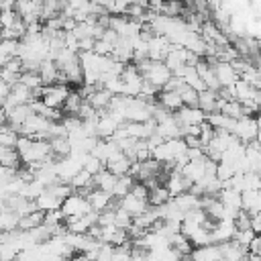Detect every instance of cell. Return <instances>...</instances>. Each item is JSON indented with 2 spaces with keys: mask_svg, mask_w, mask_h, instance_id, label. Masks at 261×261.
I'll use <instances>...</instances> for the list:
<instances>
[{
  "mask_svg": "<svg viewBox=\"0 0 261 261\" xmlns=\"http://www.w3.org/2000/svg\"><path fill=\"white\" fill-rule=\"evenodd\" d=\"M212 139H214V128H212V126L208 124V120H206V122L200 124V143H202V147H206Z\"/></svg>",
  "mask_w": 261,
  "mask_h": 261,
  "instance_id": "b9f144b4",
  "label": "cell"
},
{
  "mask_svg": "<svg viewBox=\"0 0 261 261\" xmlns=\"http://www.w3.org/2000/svg\"><path fill=\"white\" fill-rule=\"evenodd\" d=\"M194 261H222V253L218 245H206V247H196L192 251Z\"/></svg>",
  "mask_w": 261,
  "mask_h": 261,
  "instance_id": "44dd1931",
  "label": "cell"
},
{
  "mask_svg": "<svg viewBox=\"0 0 261 261\" xmlns=\"http://www.w3.org/2000/svg\"><path fill=\"white\" fill-rule=\"evenodd\" d=\"M86 100L77 94V92H71L69 96H67V100H65V104H63V112H65V116H77V112H80V108H82V104H84Z\"/></svg>",
  "mask_w": 261,
  "mask_h": 261,
  "instance_id": "d6a6232c",
  "label": "cell"
},
{
  "mask_svg": "<svg viewBox=\"0 0 261 261\" xmlns=\"http://www.w3.org/2000/svg\"><path fill=\"white\" fill-rule=\"evenodd\" d=\"M0 41H2V29H0Z\"/></svg>",
  "mask_w": 261,
  "mask_h": 261,
  "instance_id": "f907efd6",
  "label": "cell"
},
{
  "mask_svg": "<svg viewBox=\"0 0 261 261\" xmlns=\"http://www.w3.org/2000/svg\"><path fill=\"white\" fill-rule=\"evenodd\" d=\"M216 102H218V92H212V90H204L198 94V108L208 116V114H214L218 112L216 108Z\"/></svg>",
  "mask_w": 261,
  "mask_h": 261,
  "instance_id": "7402d4cb",
  "label": "cell"
},
{
  "mask_svg": "<svg viewBox=\"0 0 261 261\" xmlns=\"http://www.w3.org/2000/svg\"><path fill=\"white\" fill-rule=\"evenodd\" d=\"M163 63L175 75L177 71H181L188 65V49L181 47V45H171V49H169V53H167V57H165Z\"/></svg>",
  "mask_w": 261,
  "mask_h": 261,
  "instance_id": "9c48e42d",
  "label": "cell"
},
{
  "mask_svg": "<svg viewBox=\"0 0 261 261\" xmlns=\"http://www.w3.org/2000/svg\"><path fill=\"white\" fill-rule=\"evenodd\" d=\"M196 71H198L200 80L204 82V86L208 90H212V92H218L220 90V84H218V77L214 73V65L212 63H208L206 59H200V63L196 65Z\"/></svg>",
  "mask_w": 261,
  "mask_h": 261,
  "instance_id": "4fadbf2b",
  "label": "cell"
},
{
  "mask_svg": "<svg viewBox=\"0 0 261 261\" xmlns=\"http://www.w3.org/2000/svg\"><path fill=\"white\" fill-rule=\"evenodd\" d=\"M118 208H122L124 212H128L133 218H137V216H141L143 212L149 210V204H147V200H139L133 194H128V196H124V198L118 200Z\"/></svg>",
  "mask_w": 261,
  "mask_h": 261,
  "instance_id": "e0dca14e",
  "label": "cell"
},
{
  "mask_svg": "<svg viewBox=\"0 0 261 261\" xmlns=\"http://www.w3.org/2000/svg\"><path fill=\"white\" fill-rule=\"evenodd\" d=\"M61 212H63L65 218H71V216H77V218H80V216L90 214V212H92V206H90V202H88L86 196H82V194H71L69 198L63 200Z\"/></svg>",
  "mask_w": 261,
  "mask_h": 261,
  "instance_id": "3957f363",
  "label": "cell"
},
{
  "mask_svg": "<svg viewBox=\"0 0 261 261\" xmlns=\"http://www.w3.org/2000/svg\"><path fill=\"white\" fill-rule=\"evenodd\" d=\"M243 210L251 216L261 212V192H243Z\"/></svg>",
  "mask_w": 261,
  "mask_h": 261,
  "instance_id": "83f0119b",
  "label": "cell"
},
{
  "mask_svg": "<svg viewBox=\"0 0 261 261\" xmlns=\"http://www.w3.org/2000/svg\"><path fill=\"white\" fill-rule=\"evenodd\" d=\"M39 75H41L43 86L59 84V69H57V63H55V61L45 59V61L39 65Z\"/></svg>",
  "mask_w": 261,
  "mask_h": 261,
  "instance_id": "ffe728a7",
  "label": "cell"
},
{
  "mask_svg": "<svg viewBox=\"0 0 261 261\" xmlns=\"http://www.w3.org/2000/svg\"><path fill=\"white\" fill-rule=\"evenodd\" d=\"M214 73L218 77L220 88H232L241 80L239 73L234 71V67L230 63H214Z\"/></svg>",
  "mask_w": 261,
  "mask_h": 261,
  "instance_id": "5bb4252c",
  "label": "cell"
},
{
  "mask_svg": "<svg viewBox=\"0 0 261 261\" xmlns=\"http://www.w3.org/2000/svg\"><path fill=\"white\" fill-rule=\"evenodd\" d=\"M35 204H37V210H41V212H55V210H61V206H63V200H59L57 196H53L49 190H45L37 200H35Z\"/></svg>",
  "mask_w": 261,
  "mask_h": 261,
  "instance_id": "d6986e66",
  "label": "cell"
},
{
  "mask_svg": "<svg viewBox=\"0 0 261 261\" xmlns=\"http://www.w3.org/2000/svg\"><path fill=\"white\" fill-rule=\"evenodd\" d=\"M169 200H171V196H169V192H167V188H165L163 184H159V186H155V188L149 190L147 204H149L151 208H159V206H163V204L169 202Z\"/></svg>",
  "mask_w": 261,
  "mask_h": 261,
  "instance_id": "484cf974",
  "label": "cell"
},
{
  "mask_svg": "<svg viewBox=\"0 0 261 261\" xmlns=\"http://www.w3.org/2000/svg\"><path fill=\"white\" fill-rule=\"evenodd\" d=\"M171 77H173V73L167 69V65H165L163 61H151L149 69L143 73V80L151 82V84H153V86H157L159 90H163Z\"/></svg>",
  "mask_w": 261,
  "mask_h": 261,
  "instance_id": "5b68a950",
  "label": "cell"
},
{
  "mask_svg": "<svg viewBox=\"0 0 261 261\" xmlns=\"http://www.w3.org/2000/svg\"><path fill=\"white\" fill-rule=\"evenodd\" d=\"M118 126H120V124H118L106 110H102V112H100V118H98V126H96V137L102 139V141H108V139L114 137V133L118 130Z\"/></svg>",
  "mask_w": 261,
  "mask_h": 261,
  "instance_id": "7c38bea8",
  "label": "cell"
},
{
  "mask_svg": "<svg viewBox=\"0 0 261 261\" xmlns=\"http://www.w3.org/2000/svg\"><path fill=\"white\" fill-rule=\"evenodd\" d=\"M43 224H45V212L37 210V212H31V214H27V216H20V220H18V230L31 232V230H35V228H39V226H43Z\"/></svg>",
  "mask_w": 261,
  "mask_h": 261,
  "instance_id": "603a6c76",
  "label": "cell"
},
{
  "mask_svg": "<svg viewBox=\"0 0 261 261\" xmlns=\"http://www.w3.org/2000/svg\"><path fill=\"white\" fill-rule=\"evenodd\" d=\"M130 194H133L135 198H139V200H147V198H149V188H147L143 181H137L135 188L130 190Z\"/></svg>",
  "mask_w": 261,
  "mask_h": 261,
  "instance_id": "f6af8a7d",
  "label": "cell"
},
{
  "mask_svg": "<svg viewBox=\"0 0 261 261\" xmlns=\"http://www.w3.org/2000/svg\"><path fill=\"white\" fill-rule=\"evenodd\" d=\"M175 120H177V124H179V128H188V126H200L202 122H206V114L200 110V108H188V106H184V108H179L175 114Z\"/></svg>",
  "mask_w": 261,
  "mask_h": 261,
  "instance_id": "52a82bcc",
  "label": "cell"
},
{
  "mask_svg": "<svg viewBox=\"0 0 261 261\" xmlns=\"http://www.w3.org/2000/svg\"><path fill=\"white\" fill-rule=\"evenodd\" d=\"M16 153H18V157H20V161L24 165L47 161V159L55 157L53 151H51V143L49 141H35V139H29V137H18Z\"/></svg>",
  "mask_w": 261,
  "mask_h": 261,
  "instance_id": "6da1fadb",
  "label": "cell"
},
{
  "mask_svg": "<svg viewBox=\"0 0 261 261\" xmlns=\"http://www.w3.org/2000/svg\"><path fill=\"white\" fill-rule=\"evenodd\" d=\"M114 249H116V247L102 243V245H100V251H98V259H96V261H112V257H114Z\"/></svg>",
  "mask_w": 261,
  "mask_h": 261,
  "instance_id": "ee69618b",
  "label": "cell"
},
{
  "mask_svg": "<svg viewBox=\"0 0 261 261\" xmlns=\"http://www.w3.org/2000/svg\"><path fill=\"white\" fill-rule=\"evenodd\" d=\"M234 226H237V230H251V214L241 210L234 218Z\"/></svg>",
  "mask_w": 261,
  "mask_h": 261,
  "instance_id": "ab89813d",
  "label": "cell"
},
{
  "mask_svg": "<svg viewBox=\"0 0 261 261\" xmlns=\"http://www.w3.org/2000/svg\"><path fill=\"white\" fill-rule=\"evenodd\" d=\"M257 133H259V124H257V118H253V116H243V118H239V120L234 122V128H232V135H234L243 145L255 141V139H257Z\"/></svg>",
  "mask_w": 261,
  "mask_h": 261,
  "instance_id": "277c9868",
  "label": "cell"
},
{
  "mask_svg": "<svg viewBox=\"0 0 261 261\" xmlns=\"http://www.w3.org/2000/svg\"><path fill=\"white\" fill-rule=\"evenodd\" d=\"M130 165H133V161H130L128 157H124L122 153H116L114 157H110V159L104 163V167H106L112 175H116V177L128 175V173H130Z\"/></svg>",
  "mask_w": 261,
  "mask_h": 261,
  "instance_id": "9a60e30c",
  "label": "cell"
},
{
  "mask_svg": "<svg viewBox=\"0 0 261 261\" xmlns=\"http://www.w3.org/2000/svg\"><path fill=\"white\" fill-rule=\"evenodd\" d=\"M179 96H181L184 106H188V108H198V92H196V90H192L190 86H184V88L179 90Z\"/></svg>",
  "mask_w": 261,
  "mask_h": 261,
  "instance_id": "8d00e7d4",
  "label": "cell"
},
{
  "mask_svg": "<svg viewBox=\"0 0 261 261\" xmlns=\"http://www.w3.org/2000/svg\"><path fill=\"white\" fill-rule=\"evenodd\" d=\"M94 53L96 55H102V57H112V53H114V45H110V43H106V41H96V45H94Z\"/></svg>",
  "mask_w": 261,
  "mask_h": 261,
  "instance_id": "60d3db41",
  "label": "cell"
},
{
  "mask_svg": "<svg viewBox=\"0 0 261 261\" xmlns=\"http://www.w3.org/2000/svg\"><path fill=\"white\" fill-rule=\"evenodd\" d=\"M212 245H222V243H230L237 234V226L234 220H220L212 224Z\"/></svg>",
  "mask_w": 261,
  "mask_h": 261,
  "instance_id": "ba28073f",
  "label": "cell"
},
{
  "mask_svg": "<svg viewBox=\"0 0 261 261\" xmlns=\"http://www.w3.org/2000/svg\"><path fill=\"white\" fill-rule=\"evenodd\" d=\"M118 33H114L112 29H106L104 31V35H102V41H106V43H110V45H116L118 43Z\"/></svg>",
  "mask_w": 261,
  "mask_h": 261,
  "instance_id": "bcb514c9",
  "label": "cell"
},
{
  "mask_svg": "<svg viewBox=\"0 0 261 261\" xmlns=\"http://www.w3.org/2000/svg\"><path fill=\"white\" fill-rule=\"evenodd\" d=\"M18 220L20 216L8 208H4L0 212V230L2 232H12V230H18Z\"/></svg>",
  "mask_w": 261,
  "mask_h": 261,
  "instance_id": "f546056e",
  "label": "cell"
},
{
  "mask_svg": "<svg viewBox=\"0 0 261 261\" xmlns=\"http://www.w3.org/2000/svg\"><path fill=\"white\" fill-rule=\"evenodd\" d=\"M102 169H106V167H104V163H102L98 157H94V155H88V157H86V161H84V171H88V173L94 177V175H98Z\"/></svg>",
  "mask_w": 261,
  "mask_h": 261,
  "instance_id": "74e56055",
  "label": "cell"
},
{
  "mask_svg": "<svg viewBox=\"0 0 261 261\" xmlns=\"http://www.w3.org/2000/svg\"><path fill=\"white\" fill-rule=\"evenodd\" d=\"M179 261H194V259H192V255H184Z\"/></svg>",
  "mask_w": 261,
  "mask_h": 261,
  "instance_id": "681fc988",
  "label": "cell"
},
{
  "mask_svg": "<svg viewBox=\"0 0 261 261\" xmlns=\"http://www.w3.org/2000/svg\"><path fill=\"white\" fill-rule=\"evenodd\" d=\"M206 120H208V124H210L214 130H226V133H232L234 122H237V120H232V118H228V116H224V114H220V112L208 114Z\"/></svg>",
  "mask_w": 261,
  "mask_h": 261,
  "instance_id": "4316f807",
  "label": "cell"
},
{
  "mask_svg": "<svg viewBox=\"0 0 261 261\" xmlns=\"http://www.w3.org/2000/svg\"><path fill=\"white\" fill-rule=\"evenodd\" d=\"M114 226L122 228V230H128L133 226V216L128 212H124L122 208H116L114 210Z\"/></svg>",
  "mask_w": 261,
  "mask_h": 261,
  "instance_id": "d590c367",
  "label": "cell"
},
{
  "mask_svg": "<svg viewBox=\"0 0 261 261\" xmlns=\"http://www.w3.org/2000/svg\"><path fill=\"white\" fill-rule=\"evenodd\" d=\"M181 175L194 186L198 181H202L206 177V157L204 159H196V161H190L184 169H181Z\"/></svg>",
  "mask_w": 261,
  "mask_h": 261,
  "instance_id": "2e32d148",
  "label": "cell"
},
{
  "mask_svg": "<svg viewBox=\"0 0 261 261\" xmlns=\"http://www.w3.org/2000/svg\"><path fill=\"white\" fill-rule=\"evenodd\" d=\"M10 88H12V86H8L6 82H2V80H0V106H4L6 98L10 96Z\"/></svg>",
  "mask_w": 261,
  "mask_h": 261,
  "instance_id": "7dc6e473",
  "label": "cell"
},
{
  "mask_svg": "<svg viewBox=\"0 0 261 261\" xmlns=\"http://www.w3.org/2000/svg\"><path fill=\"white\" fill-rule=\"evenodd\" d=\"M249 253H253V255H259L261 257V234H257L255 237V241L251 243V247H249Z\"/></svg>",
  "mask_w": 261,
  "mask_h": 261,
  "instance_id": "c3c4849f",
  "label": "cell"
},
{
  "mask_svg": "<svg viewBox=\"0 0 261 261\" xmlns=\"http://www.w3.org/2000/svg\"><path fill=\"white\" fill-rule=\"evenodd\" d=\"M165 188H167L169 196H171V198H175V196H179V194L190 192L192 184L181 175V171H169V173H167V177H165Z\"/></svg>",
  "mask_w": 261,
  "mask_h": 261,
  "instance_id": "30bf717a",
  "label": "cell"
},
{
  "mask_svg": "<svg viewBox=\"0 0 261 261\" xmlns=\"http://www.w3.org/2000/svg\"><path fill=\"white\" fill-rule=\"evenodd\" d=\"M18 45H20V41H12V39L0 41V67H4L10 59H14L18 55Z\"/></svg>",
  "mask_w": 261,
  "mask_h": 261,
  "instance_id": "cb8c5ba5",
  "label": "cell"
},
{
  "mask_svg": "<svg viewBox=\"0 0 261 261\" xmlns=\"http://www.w3.org/2000/svg\"><path fill=\"white\" fill-rule=\"evenodd\" d=\"M135 177H130V175H122V177H118V181H116V186H114V192H112V198H116V200H120V198H124V196H128L130 194V190L135 188Z\"/></svg>",
  "mask_w": 261,
  "mask_h": 261,
  "instance_id": "1f68e13d",
  "label": "cell"
},
{
  "mask_svg": "<svg viewBox=\"0 0 261 261\" xmlns=\"http://www.w3.org/2000/svg\"><path fill=\"white\" fill-rule=\"evenodd\" d=\"M169 245H171L181 257H184V255H192V251H194L190 239H188L184 232H175V234H171V237H169Z\"/></svg>",
  "mask_w": 261,
  "mask_h": 261,
  "instance_id": "f1b7e54d",
  "label": "cell"
},
{
  "mask_svg": "<svg viewBox=\"0 0 261 261\" xmlns=\"http://www.w3.org/2000/svg\"><path fill=\"white\" fill-rule=\"evenodd\" d=\"M69 94H71V92H69L67 86H63V84L43 86V98H41V102H43L45 106L53 108V110H61Z\"/></svg>",
  "mask_w": 261,
  "mask_h": 261,
  "instance_id": "7a4b0ae2",
  "label": "cell"
},
{
  "mask_svg": "<svg viewBox=\"0 0 261 261\" xmlns=\"http://www.w3.org/2000/svg\"><path fill=\"white\" fill-rule=\"evenodd\" d=\"M86 198H88V202H90V206H92V212H96V214H102V212L110 210V206H112V202H114L112 194L102 192V190H98V188H94Z\"/></svg>",
  "mask_w": 261,
  "mask_h": 261,
  "instance_id": "8fae6325",
  "label": "cell"
},
{
  "mask_svg": "<svg viewBox=\"0 0 261 261\" xmlns=\"http://www.w3.org/2000/svg\"><path fill=\"white\" fill-rule=\"evenodd\" d=\"M18 82H20L22 86H27L29 90H37V88H41V86H43L39 71H22Z\"/></svg>",
  "mask_w": 261,
  "mask_h": 261,
  "instance_id": "e575fe53",
  "label": "cell"
},
{
  "mask_svg": "<svg viewBox=\"0 0 261 261\" xmlns=\"http://www.w3.org/2000/svg\"><path fill=\"white\" fill-rule=\"evenodd\" d=\"M177 206H179V210H184V212H190V210H196V208H200V198L198 196H194L192 192H186V194H179V196H175V198H171Z\"/></svg>",
  "mask_w": 261,
  "mask_h": 261,
  "instance_id": "4dcf8cb0",
  "label": "cell"
},
{
  "mask_svg": "<svg viewBox=\"0 0 261 261\" xmlns=\"http://www.w3.org/2000/svg\"><path fill=\"white\" fill-rule=\"evenodd\" d=\"M157 104L161 108H165L167 112H177L179 108H184V102H181V96L179 92H169V90H161L159 96H157Z\"/></svg>",
  "mask_w": 261,
  "mask_h": 261,
  "instance_id": "ac0fdd59",
  "label": "cell"
},
{
  "mask_svg": "<svg viewBox=\"0 0 261 261\" xmlns=\"http://www.w3.org/2000/svg\"><path fill=\"white\" fill-rule=\"evenodd\" d=\"M14 12L27 22V24H31V22H37V20H41V12H43V2H39V0H18V2H14Z\"/></svg>",
  "mask_w": 261,
  "mask_h": 261,
  "instance_id": "8992f818",
  "label": "cell"
},
{
  "mask_svg": "<svg viewBox=\"0 0 261 261\" xmlns=\"http://www.w3.org/2000/svg\"><path fill=\"white\" fill-rule=\"evenodd\" d=\"M255 237H257V234H255L253 230H237V234H234V239H232V241H234V243H239L243 249H247V251H249V247H251V243L255 241Z\"/></svg>",
  "mask_w": 261,
  "mask_h": 261,
  "instance_id": "f35d334b",
  "label": "cell"
},
{
  "mask_svg": "<svg viewBox=\"0 0 261 261\" xmlns=\"http://www.w3.org/2000/svg\"><path fill=\"white\" fill-rule=\"evenodd\" d=\"M96 224L102 226V228H106V226H114V210L110 208V210L98 214V222H96Z\"/></svg>",
  "mask_w": 261,
  "mask_h": 261,
  "instance_id": "7bdbcfd3",
  "label": "cell"
},
{
  "mask_svg": "<svg viewBox=\"0 0 261 261\" xmlns=\"http://www.w3.org/2000/svg\"><path fill=\"white\" fill-rule=\"evenodd\" d=\"M116 181H118V177L112 175L108 169H102L98 175H94V188H98V190H102V192H108V194L114 192Z\"/></svg>",
  "mask_w": 261,
  "mask_h": 261,
  "instance_id": "d4e9b609",
  "label": "cell"
},
{
  "mask_svg": "<svg viewBox=\"0 0 261 261\" xmlns=\"http://www.w3.org/2000/svg\"><path fill=\"white\" fill-rule=\"evenodd\" d=\"M18 133L10 126H0V147H8V149H14L16 143H18Z\"/></svg>",
  "mask_w": 261,
  "mask_h": 261,
  "instance_id": "836d02e7",
  "label": "cell"
}]
</instances>
